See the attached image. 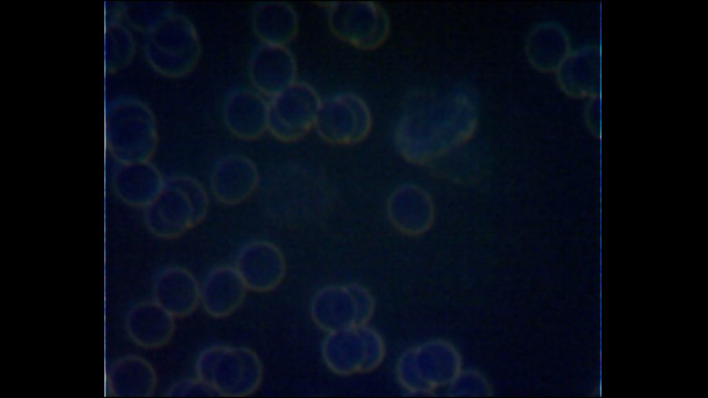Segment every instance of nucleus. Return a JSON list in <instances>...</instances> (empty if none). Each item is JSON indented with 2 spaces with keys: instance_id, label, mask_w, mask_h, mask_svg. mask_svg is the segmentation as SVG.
Masks as SVG:
<instances>
[{
  "instance_id": "nucleus-1",
  "label": "nucleus",
  "mask_w": 708,
  "mask_h": 398,
  "mask_svg": "<svg viewBox=\"0 0 708 398\" xmlns=\"http://www.w3.org/2000/svg\"><path fill=\"white\" fill-rule=\"evenodd\" d=\"M259 189L266 214L282 226L310 220L327 207L331 196L322 175L286 166L266 171Z\"/></svg>"
},
{
  "instance_id": "nucleus-2",
  "label": "nucleus",
  "mask_w": 708,
  "mask_h": 398,
  "mask_svg": "<svg viewBox=\"0 0 708 398\" xmlns=\"http://www.w3.org/2000/svg\"><path fill=\"white\" fill-rule=\"evenodd\" d=\"M209 206V194L198 179L174 173L165 178L160 193L146 207L147 223L159 238H178L206 218Z\"/></svg>"
},
{
  "instance_id": "nucleus-3",
  "label": "nucleus",
  "mask_w": 708,
  "mask_h": 398,
  "mask_svg": "<svg viewBox=\"0 0 708 398\" xmlns=\"http://www.w3.org/2000/svg\"><path fill=\"white\" fill-rule=\"evenodd\" d=\"M194 367L196 375L222 397L250 396L259 390L264 377L260 357L246 346L208 347L198 354Z\"/></svg>"
},
{
  "instance_id": "nucleus-4",
  "label": "nucleus",
  "mask_w": 708,
  "mask_h": 398,
  "mask_svg": "<svg viewBox=\"0 0 708 398\" xmlns=\"http://www.w3.org/2000/svg\"><path fill=\"white\" fill-rule=\"evenodd\" d=\"M235 268L250 291L266 293L284 277L286 261L280 248L268 240L246 243L238 252Z\"/></svg>"
},
{
  "instance_id": "nucleus-5",
  "label": "nucleus",
  "mask_w": 708,
  "mask_h": 398,
  "mask_svg": "<svg viewBox=\"0 0 708 398\" xmlns=\"http://www.w3.org/2000/svg\"><path fill=\"white\" fill-rule=\"evenodd\" d=\"M261 175L250 160L231 156L218 162L211 171L210 190L214 198L225 205H239L259 188Z\"/></svg>"
},
{
  "instance_id": "nucleus-6",
  "label": "nucleus",
  "mask_w": 708,
  "mask_h": 398,
  "mask_svg": "<svg viewBox=\"0 0 708 398\" xmlns=\"http://www.w3.org/2000/svg\"><path fill=\"white\" fill-rule=\"evenodd\" d=\"M153 300L176 319L192 314L201 302V284L188 269L171 265L156 276L152 287Z\"/></svg>"
},
{
  "instance_id": "nucleus-7",
  "label": "nucleus",
  "mask_w": 708,
  "mask_h": 398,
  "mask_svg": "<svg viewBox=\"0 0 708 398\" xmlns=\"http://www.w3.org/2000/svg\"><path fill=\"white\" fill-rule=\"evenodd\" d=\"M248 290L234 266L219 265L212 268L201 284L200 305L209 316L226 318L241 307Z\"/></svg>"
},
{
  "instance_id": "nucleus-8",
  "label": "nucleus",
  "mask_w": 708,
  "mask_h": 398,
  "mask_svg": "<svg viewBox=\"0 0 708 398\" xmlns=\"http://www.w3.org/2000/svg\"><path fill=\"white\" fill-rule=\"evenodd\" d=\"M176 318L155 301H142L128 312L126 330L138 346L147 350L167 345L176 331Z\"/></svg>"
},
{
  "instance_id": "nucleus-9",
  "label": "nucleus",
  "mask_w": 708,
  "mask_h": 398,
  "mask_svg": "<svg viewBox=\"0 0 708 398\" xmlns=\"http://www.w3.org/2000/svg\"><path fill=\"white\" fill-rule=\"evenodd\" d=\"M106 380L111 395L117 397H150L158 386V375L153 365L137 355L116 361L107 371Z\"/></svg>"
},
{
  "instance_id": "nucleus-10",
  "label": "nucleus",
  "mask_w": 708,
  "mask_h": 398,
  "mask_svg": "<svg viewBox=\"0 0 708 398\" xmlns=\"http://www.w3.org/2000/svg\"><path fill=\"white\" fill-rule=\"evenodd\" d=\"M166 395L168 397L218 396L209 384L197 375L174 382L168 388Z\"/></svg>"
}]
</instances>
